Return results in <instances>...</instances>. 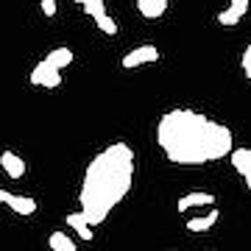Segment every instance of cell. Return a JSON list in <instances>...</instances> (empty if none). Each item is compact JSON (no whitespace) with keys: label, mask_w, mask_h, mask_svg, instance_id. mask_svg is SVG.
I'll list each match as a JSON object with an SVG mask.
<instances>
[{"label":"cell","mask_w":251,"mask_h":251,"mask_svg":"<svg viewBox=\"0 0 251 251\" xmlns=\"http://www.w3.org/2000/svg\"><path fill=\"white\" fill-rule=\"evenodd\" d=\"M156 145L165 159L181 168L218 162L234 151L229 126L201 115L196 109H171L156 123Z\"/></svg>","instance_id":"1"},{"label":"cell","mask_w":251,"mask_h":251,"mask_svg":"<svg viewBox=\"0 0 251 251\" xmlns=\"http://www.w3.org/2000/svg\"><path fill=\"white\" fill-rule=\"evenodd\" d=\"M134 181V151L126 143H112L95 159L87 165L84 179H81V215L87 218L90 226H98L109 218L131 190Z\"/></svg>","instance_id":"2"},{"label":"cell","mask_w":251,"mask_h":251,"mask_svg":"<svg viewBox=\"0 0 251 251\" xmlns=\"http://www.w3.org/2000/svg\"><path fill=\"white\" fill-rule=\"evenodd\" d=\"M28 81H31V84H36V87H48V90H56V87L62 84V70H59V67H53V64L48 62V59H42V62H39L34 70H31Z\"/></svg>","instance_id":"3"},{"label":"cell","mask_w":251,"mask_h":251,"mask_svg":"<svg viewBox=\"0 0 251 251\" xmlns=\"http://www.w3.org/2000/svg\"><path fill=\"white\" fill-rule=\"evenodd\" d=\"M151 62H159V50H156V45H140V48H134L131 53L123 56V67L126 70H134V67H140V64H151Z\"/></svg>","instance_id":"4"},{"label":"cell","mask_w":251,"mask_h":251,"mask_svg":"<svg viewBox=\"0 0 251 251\" xmlns=\"http://www.w3.org/2000/svg\"><path fill=\"white\" fill-rule=\"evenodd\" d=\"M229 156H232V168L240 173L246 187L251 190V148H234Z\"/></svg>","instance_id":"5"},{"label":"cell","mask_w":251,"mask_h":251,"mask_svg":"<svg viewBox=\"0 0 251 251\" xmlns=\"http://www.w3.org/2000/svg\"><path fill=\"white\" fill-rule=\"evenodd\" d=\"M212 204H215V196H212V193L196 190V193L181 196L179 204H176V209H179V212H190V209H196V206H212Z\"/></svg>","instance_id":"6"},{"label":"cell","mask_w":251,"mask_h":251,"mask_svg":"<svg viewBox=\"0 0 251 251\" xmlns=\"http://www.w3.org/2000/svg\"><path fill=\"white\" fill-rule=\"evenodd\" d=\"M0 168L6 171V176H9V179H23V176H25V171H28L25 162L20 159L17 153H11V151L0 153Z\"/></svg>","instance_id":"7"},{"label":"cell","mask_w":251,"mask_h":251,"mask_svg":"<svg viewBox=\"0 0 251 251\" xmlns=\"http://www.w3.org/2000/svg\"><path fill=\"white\" fill-rule=\"evenodd\" d=\"M6 204L11 206V212H17V215H23V218H28V215L36 212V201L31 196H14V193H11Z\"/></svg>","instance_id":"8"},{"label":"cell","mask_w":251,"mask_h":251,"mask_svg":"<svg viewBox=\"0 0 251 251\" xmlns=\"http://www.w3.org/2000/svg\"><path fill=\"white\" fill-rule=\"evenodd\" d=\"M137 9L145 20H156L168 11V0H137Z\"/></svg>","instance_id":"9"},{"label":"cell","mask_w":251,"mask_h":251,"mask_svg":"<svg viewBox=\"0 0 251 251\" xmlns=\"http://www.w3.org/2000/svg\"><path fill=\"white\" fill-rule=\"evenodd\" d=\"M218 218H221V215H218V209H209L206 215L190 218V221H187V229H190V232H209V229L218 224Z\"/></svg>","instance_id":"10"},{"label":"cell","mask_w":251,"mask_h":251,"mask_svg":"<svg viewBox=\"0 0 251 251\" xmlns=\"http://www.w3.org/2000/svg\"><path fill=\"white\" fill-rule=\"evenodd\" d=\"M67 224L73 226V232L78 234L81 240H92V226L87 224V218L81 215V212H70L67 215Z\"/></svg>","instance_id":"11"},{"label":"cell","mask_w":251,"mask_h":251,"mask_svg":"<svg viewBox=\"0 0 251 251\" xmlns=\"http://www.w3.org/2000/svg\"><path fill=\"white\" fill-rule=\"evenodd\" d=\"M48 246H50V251H78L75 249V243H73V237L70 234H64V232H50Z\"/></svg>","instance_id":"12"},{"label":"cell","mask_w":251,"mask_h":251,"mask_svg":"<svg viewBox=\"0 0 251 251\" xmlns=\"http://www.w3.org/2000/svg\"><path fill=\"white\" fill-rule=\"evenodd\" d=\"M48 62L53 64V67H59V70H64L67 64H73V50L70 48H53L50 53L45 56Z\"/></svg>","instance_id":"13"},{"label":"cell","mask_w":251,"mask_h":251,"mask_svg":"<svg viewBox=\"0 0 251 251\" xmlns=\"http://www.w3.org/2000/svg\"><path fill=\"white\" fill-rule=\"evenodd\" d=\"M73 3H81L84 11H87L90 17H95V20L106 14V3H103V0H73Z\"/></svg>","instance_id":"14"},{"label":"cell","mask_w":251,"mask_h":251,"mask_svg":"<svg viewBox=\"0 0 251 251\" xmlns=\"http://www.w3.org/2000/svg\"><path fill=\"white\" fill-rule=\"evenodd\" d=\"M95 25H98V28H100V31H103L106 36H115V34H117V23H115L112 17H109V14L98 17V20H95Z\"/></svg>","instance_id":"15"},{"label":"cell","mask_w":251,"mask_h":251,"mask_svg":"<svg viewBox=\"0 0 251 251\" xmlns=\"http://www.w3.org/2000/svg\"><path fill=\"white\" fill-rule=\"evenodd\" d=\"M218 23H221V25H237V23H240V14L232 11V9H226V11L218 14Z\"/></svg>","instance_id":"16"},{"label":"cell","mask_w":251,"mask_h":251,"mask_svg":"<svg viewBox=\"0 0 251 251\" xmlns=\"http://www.w3.org/2000/svg\"><path fill=\"white\" fill-rule=\"evenodd\" d=\"M240 67H243V73H246V78L251 81V45L243 50V56H240Z\"/></svg>","instance_id":"17"},{"label":"cell","mask_w":251,"mask_h":251,"mask_svg":"<svg viewBox=\"0 0 251 251\" xmlns=\"http://www.w3.org/2000/svg\"><path fill=\"white\" fill-rule=\"evenodd\" d=\"M229 9L232 11H237V14H246V11H249V0H232V3H229Z\"/></svg>","instance_id":"18"},{"label":"cell","mask_w":251,"mask_h":251,"mask_svg":"<svg viewBox=\"0 0 251 251\" xmlns=\"http://www.w3.org/2000/svg\"><path fill=\"white\" fill-rule=\"evenodd\" d=\"M42 14H45V17H53L56 14V0H42Z\"/></svg>","instance_id":"19"},{"label":"cell","mask_w":251,"mask_h":251,"mask_svg":"<svg viewBox=\"0 0 251 251\" xmlns=\"http://www.w3.org/2000/svg\"><path fill=\"white\" fill-rule=\"evenodd\" d=\"M9 196H11V193H6V190H0V204H6V201H9Z\"/></svg>","instance_id":"20"}]
</instances>
